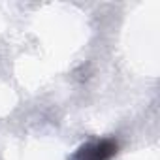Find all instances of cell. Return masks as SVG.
<instances>
[{
  "label": "cell",
  "mask_w": 160,
  "mask_h": 160,
  "mask_svg": "<svg viewBox=\"0 0 160 160\" xmlns=\"http://www.w3.org/2000/svg\"><path fill=\"white\" fill-rule=\"evenodd\" d=\"M119 151L115 139H92L79 147L70 160H111Z\"/></svg>",
  "instance_id": "cell-1"
}]
</instances>
